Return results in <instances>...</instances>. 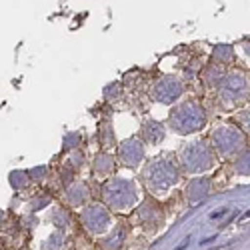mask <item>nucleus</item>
Returning <instances> with one entry per match:
<instances>
[{
    "label": "nucleus",
    "instance_id": "nucleus-1",
    "mask_svg": "<svg viewBox=\"0 0 250 250\" xmlns=\"http://www.w3.org/2000/svg\"><path fill=\"white\" fill-rule=\"evenodd\" d=\"M142 180L154 196L168 194L180 180V166L172 154H160L152 158L142 170Z\"/></svg>",
    "mask_w": 250,
    "mask_h": 250
},
{
    "label": "nucleus",
    "instance_id": "nucleus-2",
    "mask_svg": "<svg viewBox=\"0 0 250 250\" xmlns=\"http://www.w3.org/2000/svg\"><path fill=\"white\" fill-rule=\"evenodd\" d=\"M216 154L210 146L208 140H192V142H186L182 150H180V168L184 174H204V172H210L214 166H216Z\"/></svg>",
    "mask_w": 250,
    "mask_h": 250
},
{
    "label": "nucleus",
    "instance_id": "nucleus-3",
    "mask_svg": "<svg viewBox=\"0 0 250 250\" xmlns=\"http://www.w3.org/2000/svg\"><path fill=\"white\" fill-rule=\"evenodd\" d=\"M210 146L218 158L230 160L248 146V136L242 132L238 124L232 122L218 124L210 132Z\"/></svg>",
    "mask_w": 250,
    "mask_h": 250
},
{
    "label": "nucleus",
    "instance_id": "nucleus-4",
    "mask_svg": "<svg viewBox=\"0 0 250 250\" xmlns=\"http://www.w3.org/2000/svg\"><path fill=\"white\" fill-rule=\"evenodd\" d=\"M206 124V110L196 100H184L170 112V128L176 134H192L204 128Z\"/></svg>",
    "mask_w": 250,
    "mask_h": 250
},
{
    "label": "nucleus",
    "instance_id": "nucleus-5",
    "mask_svg": "<svg viewBox=\"0 0 250 250\" xmlns=\"http://www.w3.org/2000/svg\"><path fill=\"white\" fill-rule=\"evenodd\" d=\"M218 98L226 106H238L250 100V76L244 70H228L216 84Z\"/></svg>",
    "mask_w": 250,
    "mask_h": 250
},
{
    "label": "nucleus",
    "instance_id": "nucleus-6",
    "mask_svg": "<svg viewBox=\"0 0 250 250\" xmlns=\"http://www.w3.org/2000/svg\"><path fill=\"white\" fill-rule=\"evenodd\" d=\"M104 200L112 210H130L138 200L136 184L130 178H110L104 184Z\"/></svg>",
    "mask_w": 250,
    "mask_h": 250
},
{
    "label": "nucleus",
    "instance_id": "nucleus-7",
    "mask_svg": "<svg viewBox=\"0 0 250 250\" xmlns=\"http://www.w3.org/2000/svg\"><path fill=\"white\" fill-rule=\"evenodd\" d=\"M184 92V84L182 80L174 78V76H164L158 78L152 84V98L160 104H174Z\"/></svg>",
    "mask_w": 250,
    "mask_h": 250
},
{
    "label": "nucleus",
    "instance_id": "nucleus-8",
    "mask_svg": "<svg viewBox=\"0 0 250 250\" xmlns=\"http://www.w3.org/2000/svg\"><path fill=\"white\" fill-rule=\"evenodd\" d=\"M82 222H84L86 230L92 234H100L110 226V214L102 204H90L82 210Z\"/></svg>",
    "mask_w": 250,
    "mask_h": 250
},
{
    "label": "nucleus",
    "instance_id": "nucleus-9",
    "mask_svg": "<svg viewBox=\"0 0 250 250\" xmlns=\"http://www.w3.org/2000/svg\"><path fill=\"white\" fill-rule=\"evenodd\" d=\"M144 142L140 138H130V140H124L118 148V156L122 160L124 166L128 168H138L140 162L144 160Z\"/></svg>",
    "mask_w": 250,
    "mask_h": 250
},
{
    "label": "nucleus",
    "instance_id": "nucleus-10",
    "mask_svg": "<svg viewBox=\"0 0 250 250\" xmlns=\"http://www.w3.org/2000/svg\"><path fill=\"white\" fill-rule=\"evenodd\" d=\"M206 194H210V180L208 178H192L188 188H186V196L190 202L202 200Z\"/></svg>",
    "mask_w": 250,
    "mask_h": 250
},
{
    "label": "nucleus",
    "instance_id": "nucleus-11",
    "mask_svg": "<svg viewBox=\"0 0 250 250\" xmlns=\"http://www.w3.org/2000/svg\"><path fill=\"white\" fill-rule=\"evenodd\" d=\"M142 136L148 144H158L164 138V126L156 120H148L142 124Z\"/></svg>",
    "mask_w": 250,
    "mask_h": 250
},
{
    "label": "nucleus",
    "instance_id": "nucleus-12",
    "mask_svg": "<svg viewBox=\"0 0 250 250\" xmlns=\"http://www.w3.org/2000/svg\"><path fill=\"white\" fill-rule=\"evenodd\" d=\"M66 198H68V202H70L72 206H78V204H82V202H86V198H88L86 184H84V182L72 184L70 188H68V192H66Z\"/></svg>",
    "mask_w": 250,
    "mask_h": 250
},
{
    "label": "nucleus",
    "instance_id": "nucleus-13",
    "mask_svg": "<svg viewBox=\"0 0 250 250\" xmlns=\"http://www.w3.org/2000/svg\"><path fill=\"white\" fill-rule=\"evenodd\" d=\"M94 172L96 174H112L114 172V158L106 152H100L96 158H94Z\"/></svg>",
    "mask_w": 250,
    "mask_h": 250
},
{
    "label": "nucleus",
    "instance_id": "nucleus-14",
    "mask_svg": "<svg viewBox=\"0 0 250 250\" xmlns=\"http://www.w3.org/2000/svg\"><path fill=\"white\" fill-rule=\"evenodd\" d=\"M234 172L238 176H250V148L246 146L240 154L234 156Z\"/></svg>",
    "mask_w": 250,
    "mask_h": 250
},
{
    "label": "nucleus",
    "instance_id": "nucleus-15",
    "mask_svg": "<svg viewBox=\"0 0 250 250\" xmlns=\"http://www.w3.org/2000/svg\"><path fill=\"white\" fill-rule=\"evenodd\" d=\"M212 58H214L216 64L226 66V64H230V62L234 60V50H232V46H228V44H218L214 48V52H212Z\"/></svg>",
    "mask_w": 250,
    "mask_h": 250
},
{
    "label": "nucleus",
    "instance_id": "nucleus-16",
    "mask_svg": "<svg viewBox=\"0 0 250 250\" xmlns=\"http://www.w3.org/2000/svg\"><path fill=\"white\" fill-rule=\"evenodd\" d=\"M236 120H238V126L242 128V132H244L246 136H250V104H246L244 108L238 110Z\"/></svg>",
    "mask_w": 250,
    "mask_h": 250
},
{
    "label": "nucleus",
    "instance_id": "nucleus-17",
    "mask_svg": "<svg viewBox=\"0 0 250 250\" xmlns=\"http://www.w3.org/2000/svg\"><path fill=\"white\" fill-rule=\"evenodd\" d=\"M72 162H74L76 168H82V164H84V156H82V154H74Z\"/></svg>",
    "mask_w": 250,
    "mask_h": 250
}]
</instances>
